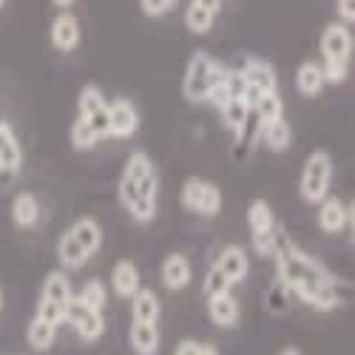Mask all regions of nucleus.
<instances>
[{"label":"nucleus","instance_id":"39","mask_svg":"<svg viewBox=\"0 0 355 355\" xmlns=\"http://www.w3.org/2000/svg\"><path fill=\"white\" fill-rule=\"evenodd\" d=\"M352 3H355V0H336V15H338V20H341L344 26H349V23H352V17H355Z\"/></svg>","mask_w":355,"mask_h":355},{"label":"nucleus","instance_id":"28","mask_svg":"<svg viewBox=\"0 0 355 355\" xmlns=\"http://www.w3.org/2000/svg\"><path fill=\"white\" fill-rule=\"evenodd\" d=\"M26 338H28V347H32V349L46 352V349L54 344V338H57V327L35 315L32 324H28V330H26Z\"/></svg>","mask_w":355,"mask_h":355},{"label":"nucleus","instance_id":"37","mask_svg":"<svg viewBox=\"0 0 355 355\" xmlns=\"http://www.w3.org/2000/svg\"><path fill=\"white\" fill-rule=\"evenodd\" d=\"M139 6L148 17H162L176 6V0H139Z\"/></svg>","mask_w":355,"mask_h":355},{"label":"nucleus","instance_id":"41","mask_svg":"<svg viewBox=\"0 0 355 355\" xmlns=\"http://www.w3.org/2000/svg\"><path fill=\"white\" fill-rule=\"evenodd\" d=\"M51 3H54L57 9H60V12H66V9H71V6L77 3V0H51Z\"/></svg>","mask_w":355,"mask_h":355},{"label":"nucleus","instance_id":"43","mask_svg":"<svg viewBox=\"0 0 355 355\" xmlns=\"http://www.w3.org/2000/svg\"><path fill=\"white\" fill-rule=\"evenodd\" d=\"M0 307H3V293H0Z\"/></svg>","mask_w":355,"mask_h":355},{"label":"nucleus","instance_id":"40","mask_svg":"<svg viewBox=\"0 0 355 355\" xmlns=\"http://www.w3.org/2000/svg\"><path fill=\"white\" fill-rule=\"evenodd\" d=\"M193 3H199L202 9H208V12H219V6H222V0H193Z\"/></svg>","mask_w":355,"mask_h":355},{"label":"nucleus","instance_id":"12","mask_svg":"<svg viewBox=\"0 0 355 355\" xmlns=\"http://www.w3.org/2000/svg\"><path fill=\"white\" fill-rule=\"evenodd\" d=\"M214 268H216L230 284H239V282H245V276H248L250 261H248V253H245L239 245H230V248H225V250L219 253V259H216Z\"/></svg>","mask_w":355,"mask_h":355},{"label":"nucleus","instance_id":"9","mask_svg":"<svg viewBox=\"0 0 355 355\" xmlns=\"http://www.w3.org/2000/svg\"><path fill=\"white\" fill-rule=\"evenodd\" d=\"M352 54V35L344 23H330L321 32V57L333 63H347Z\"/></svg>","mask_w":355,"mask_h":355},{"label":"nucleus","instance_id":"38","mask_svg":"<svg viewBox=\"0 0 355 355\" xmlns=\"http://www.w3.org/2000/svg\"><path fill=\"white\" fill-rule=\"evenodd\" d=\"M321 74H324V83H344V77H347V63L324 60V63H321Z\"/></svg>","mask_w":355,"mask_h":355},{"label":"nucleus","instance_id":"5","mask_svg":"<svg viewBox=\"0 0 355 355\" xmlns=\"http://www.w3.org/2000/svg\"><path fill=\"white\" fill-rule=\"evenodd\" d=\"M74 299L71 293V282L66 273L54 270L46 276L43 282V293H40V302H37V318L54 324V327H60L63 324V315H66V307L69 302Z\"/></svg>","mask_w":355,"mask_h":355},{"label":"nucleus","instance_id":"24","mask_svg":"<svg viewBox=\"0 0 355 355\" xmlns=\"http://www.w3.org/2000/svg\"><path fill=\"white\" fill-rule=\"evenodd\" d=\"M295 88L304 94V97H318L321 88H324V74H321V63H302L299 71H295Z\"/></svg>","mask_w":355,"mask_h":355},{"label":"nucleus","instance_id":"4","mask_svg":"<svg viewBox=\"0 0 355 355\" xmlns=\"http://www.w3.org/2000/svg\"><path fill=\"white\" fill-rule=\"evenodd\" d=\"M330 182H333V159L327 151H313L302 168L299 191L302 199L310 205H318L330 196Z\"/></svg>","mask_w":355,"mask_h":355},{"label":"nucleus","instance_id":"42","mask_svg":"<svg viewBox=\"0 0 355 355\" xmlns=\"http://www.w3.org/2000/svg\"><path fill=\"white\" fill-rule=\"evenodd\" d=\"M279 355H302V352H299V349H295V347H287V349H282Z\"/></svg>","mask_w":355,"mask_h":355},{"label":"nucleus","instance_id":"32","mask_svg":"<svg viewBox=\"0 0 355 355\" xmlns=\"http://www.w3.org/2000/svg\"><path fill=\"white\" fill-rule=\"evenodd\" d=\"M219 114H222V123L230 131H239V125L245 123V116L250 114V103L248 100H230L227 105L219 108Z\"/></svg>","mask_w":355,"mask_h":355},{"label":"nucleus","instance_id":"17","mask_svg":"<svg viewBox=\"0 0 355 355\" xmlns=\"http://www.w3.org/2000/svg\"><path fill=\"white\" fill-rule=\"evenodd\" d=\"M239 302L233 299L230 293H222V295H214L208 299V315L216 327H236V321H239Z\"/></svg>","mask_w":355,"mask_h":355},{"label":"nucleus","instance_id":"14","mask_svg":"<svg viewBox=\"0 0 355 355\" xmlns=\"http://www.w3.org/2000/svg\"><path fill=\"white\" fill-rule=\"evenodd\" d=\"M261 142V120L256 116V111L250 108V114L245 116V123L239 125V131H236V145H233V157L236 159H248L253 154V148Z\"/></svg>","mask_w":355,"mask_h":355},{"label":"nucleus","instance_id":"3","mask_svg":"<svg viewBox=\"0 0 355 355\" xmlns=\"http://www.w3.org/2000/svg\"><path fill=\"white\" fill-rule=\"evenodd\" d=\"M227 74V66H222L216 57H211L208 51H196L191 60H188V69H185V77H182V94L188 103H208L214 85L222 83Z\"/></svg>","mask_w":355,"mask_h":355},{"label":"nucleus","instance_id":"27","mask_svg":"<svg viewBox=\"0 0 355 355\" xmlns=\"http://www.w3.org/2000/svg\"><path fill=\"white\" fill-rule=\"evenodd\" d=\"M261 142L268 145L270 151H276V154L287 151L290 142H293V131H290V125L284 123V116H282V120H276V123L261 125Z\"/></svg>","mask_w":355,"mask_h":355},{"label":"nucleus","instance_id":"10","mask_svg":"<svg viewBox=\"0 0 355 355\" xmlns=\"http://www.w3.org/2000/svg\"><path fill=\"white\" fill-rule=\"evenodd\" d=\"M239 74H242L245 85L250 88V92H256V94L276 92L279 77H276V71H273V66H270L268 60H259V57H248L245 66L239 69Z\"/></svg>","mask_w":355,"mask_h":355},{"label":"nucleus","instance_id":"34","mask_svg":"<svg viewBox=\"0 0 355 355\" xmlns=\"http://www.w3.org/2000/svg\"><path fill=\"white\" fill-rule=\"evenodd\" d=\"M230 282L216 270V268H211L208 273H205V282H202V293L208 295V299H214V295H222V293H230Z\"/></svg>","mask_w":355,"mask_h":355},{"label":"nucleus","instance_id":"7","mask_svg":"<svg viewBox=\"0 0 355 355\" xmlns=\"http://www.w3.org/2000/svg\"><path fill=\"white\" fill-rule=\"evenodd\" d=\"M63 321L71 324L74 333H77L83 341H97V338L105 333V318H103V313H97V310H92V307H85V304L77 302V299L69 302Z\"/></svg>","mask_w":355,"mask_h":355},{"label":"nucleus","instance_id":"33","mask_svg":"<svg viewBox=\"0 0 355 355\" xmlns=\"http://www.w3.org/2000/svg\"><path fill=\"white\" fill-rule=\"evenodd\" d=\"M97 142H100V137L94 134L92 125H88V120L77 116L74 125H71V145L77 148V151H88V148H94Z\"/></svg>","mask_w":355,"mask_h":355},{"label":"nucleus","instance_id":"6","mask_svg":"<svg viewBox=\"0 0 355 355\" xmlns=\"http://www.w3.org/2000/svg\"><path fill=\"white\" fill-rule=\"evenodd\" d=\"M182 205L199 216H216L222 208V191L214 182H205L193 176V180L182 185Z\"/></svg>","mask_w":355,"mask_h":355},{"label":"nucleus","instance_id":"23","mask_svg":"<svg viewBox=\"0 0 355 355\" xmlns=\"http://www.w3.org/2000/svg\"><path fill=\"white\" fill-rule=\"evenodd\" d=\"M250 108L256 111V116L261 120V125H268V123H276L284 116V103L279 97V92H264V94H256Z\"/></svg>","mask_w":355,"mask_h":355},{"label":"nucleus","instance_id":"19","mask_svg":"<svg viewBox=\"0 0 355 355\" xmlns=\"http://www.w3.org/2000/svg\"><path fill=\"white\" fill-rule=\"evenodd\" d=\"M131 318L139 321V324H157V318H159V299H157L154 290L139 287L131 295Z\"/></svg>","mask_w":355,"mask_h":355},{"label":"nucleus","instance_id":"15","mask_svg":"<svg viewBox=\"0 0 355 355\" xmlns=\"http://www.w3.org/2000/svg\"><path fill=\"white\" fill-rule=\"evenodd\" d=\"M159 276H162V284L168 290H185L191 284V261L182 256V253H171L162 268H159Z\"/></svg>","mask_w":355,"mask_h":355},{"label":"nucleus","instance_id":"31","mask_svg":"<svg viewBox=\"0 0 355 355\" xmlns=\"http://www.w3.org/2000/svg\"><path fill=\"white\" fill-rule=\"evenodd\" d=\"M108 105V100H105V94L100 92L97 85H85L83 92H80V97H77V111H80V116H92L94 111H100V108H105Z\"/></svg>","mask_w":355,"mask_h":355},{"label":"nucleus","instance_id":"16","mask_svg":"<svg viewBox=\"0 0 355 355\" xmlns=\"http://www.w3.org/2000/svg\"><path fill=\"white\" fill-rule=\"evenodd\" d=\"M20 162H23V151H20V142L12 131V125L0 123V173L17 171Z\"/></svg>","mask_w":355,"mask_h":355},{"label":"nucleus","instance_id":"22","mask_svg":"<svg viewBox=\"0 0 355 355\" xmlns=\"http://www.w3.org/2000/svg\"><path fill=\"white\" fill-rule=\"evenodd\" d=\"M69 233L77 239V245L88 253V256H94L97 250H100V245H103V230H100V225L94 222V219H77L71 227H69Z\"/></svg>","mask_w":355,"mask_h":355},{"label":"nucleus","instance_id":"30","mask_svg":"<svg viewBox=\"0 0 355 355\" xmlns=\"http://www.w3.org/2000/svg\"><path fill=\"white\" fill-rule=\"evenodd\" d=\"M214 20H216L214 12L202 9L199 3H193V0H191V6H188V12H185V26L191 28L193 35H208L211 28H214Z\"/></svg>","mask_w":355,"mask_h":355},{"label":"nucleus","instance_id":"2","mask_svg":"<svg viewBox=\"0 0 355 355\" xmlns=\"http://www.w3.org/2000/svg\"><path fill=\"white\" fill-rule=\"evenodd\" d=\"M120 202L123 208L131 214L134 222L145 225L157 216V193H159V180H157V171L151 165L142 151H134L123 168L120 176Z\"/></svg>","mask_w":355,"mask_h":355},{"label":"nucleus","instance_id":"20","mask_svg":"<svg viewBox=\"0 0 355 355\" xmlns=\"http://www.w3.org/2000/svg\"><path fill=\"white\" fill-rule=\"evenodd\" d=\"M12 219H15L17 227H35L37 219H40V202H37V196L28 193V191L17 193L15 202H12Z\"/></svg>","mask_w":355,"mask_h":355},{"label":"nucleus","instance_id":"25","mask_svg":"<svg viewBox=\"0 0 355 355\" xmlns=\"http://www.w3.org/2000/svg\"><path fill=\"white\" fill-rule=\"evenodd\" d=\"M57 259H60V264L63 268H69V270H77V268H83V264L92 259L88 256L80 245H77V239L66 230L63 236H60V242H57Z\"/></svg>","mask_w":355,"mask_h":355},{"label":"nucleus","instance_id":"36","mask_svg":"<svg viewBox=\"0 0 355 355\" xmlns=\"http://www.w3.org/2000/svg\"><path fill=\"white\" fill-rule=\"evenodd\" d=\"M173 355H219L214 344H199V341H180Z\"/></svg>","mask_w":355,"mask_h":355},{"label":"nucleus","instance_id":"29","mask_svg":"<svg viewBox=\"0 0 355 355\" xmlns=\"http://www.w3.org/2000/svg\"><path fill=\"white\" fill-rule=\"evenodd\" d=\"M74 299L83 302L85 307L103 313V307H105V302H108V290H105V284H103L100 279H92V282H85V284L80 287V293L74 295Z\"/></svg>","mask_w":355,"mask_h":355},{"label":"nucleus","instance_id":"18","mask_svg":"<svg viewBox=\"0 0 355 355\" xmlns=\"http://www.w3.org/2000/svg\"><path fill=\"white\" fill-rule=\"evenodd\" d=\"M111 287H114V293L120 295V299H131V295L139 290V270H137V264L128 261V259L116 261L114 273H111Z\"/></svg>","mask_w":355,"mask_h":355},{"label":"nucleus","instance_id":"35","mask_svg":"<svg viewBox=\"0 0 355 355\" xmlns=\"http://www.w3.org/2000/svg\"><path fill=\"white\" fill-rule=\"evenodd\" d=\"M276 239H279V227H273L270 233H256V236H253V248H256V253H259V256H273Z\"/></svg>","mask_w":355,"mask_h":355},{"label":"nucleus","instance_id":"26","mask_svg":"<svg viewBox=\"0 0 355 355\" xmlns=\"http://www.w3.org/2000/svg\"><path fill=\"white\" fill-rule=\"evenodd\" d=\"M248 225H250V233H270L276 227V216H273V208L264 199H253L250 208H248Z\"/></svg>","mask_w":355,"mask_h":355},{"label":"nucleus","instance_id":"44","mask_svg":"<svg viewBox=\"0 0 355 355\" xmlns=\"http://www.w3.org/2000/svg\"><path fill=\"white\" fill-rule=\"evenodd\" d=\"M3 3H6V0H0V9H3Z\"/></svg>","mask_w":355,"mask_h":355},{"label":"nucleus","instance_id":"11","mask_svg":"<svg viewBox=\"0 0 355 355\" xmlns=\"http://www.w3.org/2000/svg\"><path fill=\"white\" fill-rule=\"evenodd\" d=\"M49 37H51V46L57 51H63V54L74 51L80 46V20L71 12H60L51 23Z\"/></svg>","mask_w":355,"mask_h":355},{"label":"nucleus","instance_id":"13","mask_svg":"<svg viewBox=\"0 0 355 355\" xmlns=\"http://www.w3.org/2000/svg\"><path fill=\"white\" fill-rule=\"evenodd\" d=\"M318 225L324 233H341L349 225V208L338 196H327L318 202Z\"/></svg>","mask_w":355,"mask_h":355},{"label":"nucleus","instance_id":"21","mask_svg":"<svg viewBox=\"0 0 355 355\" xmlns=\"http://www.w3.org/2000/svg\"><path fill=\"white\" fill-rule=\"evenodd\" d=\"M128 338H131V347H134L137 355H157V349H159V330H157V324H139V321H134Z\"/></svg>","mask_w":355,"mask_h":355},{"label":"nucleus","instance_id":"1","mask_svg":"<svg viewBox=\"0 0 355 355\" xmlns=\"http://www.w3.org/2000/svg\"><path fill=\"white\" fill-rule=\"evenodd\" d=\"M273 259L279 264L282 284L287 290H293L302 302L313 304L315 310H333V307L349 302V293H352L349 282L330 276L315 259H310L299 248H293L282 236V230H279V239L273 248Z\"/></svg>","mask_w":355,"mask_h":355},{"label":"nucleus","instance_id":"8","mask_svg":"<svg viewBox=\"0 0 355 355\" xmlns=\"http://www.w3.org/2000/svg\"><path fill=\"white\" fill-rule=\"evenodd\" d=\"M108 120H111V137L114 139H128L139 128V111L131 100L116 97L108 103Z\"/></svg>","mask_w":355,"mask_h":355}]
</instances>
